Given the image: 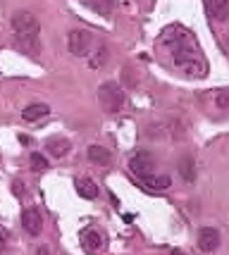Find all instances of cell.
Returning a JSON list of instances; mask_svg holds the SVG:
<instances>
[{
    "mask_svg": "<svg viewBox=\"0 0 229 255\" xmlns=\"http://www.w3.org/2000/svg\"><path fill=\"white\" fill-rule=\"evenodd\" d=\"M175 65L184 67L189 74H196V77H203V74H206L203 60H201L196 50L189 48V45H177L175 48Z\"/></svg>",
    "mask_w": 229,
    "mask_h": 255,
    "instance_id": "cell-3",
    "label": "cell"
},
{
    "mask_svg": "<svg viewBox=\"0 0 229 255\" xmlns=\"http://www.w3.org/2000/svg\"><path fill=\"white\" fill-rule=\"evenodd\" d=\"M179 174H182L186 184L196 181V162H194V157H182L179 160Z\"/></svg>",
    "mask_w": 229,
    "mask_h": 255,
    "instance_id": "cell-13",
    "label": "cell"
},
{
    "mask_svg": "<svg viewBox=\"0 0 229 255\" xmlns=\"http://www.w3.org/2000/svg\"><path fill=\"white\" fill-rule=\"evenodd\" d=\"M22 227L29 236H38L41 229H43V217H41V210L38 208H26L22 212Z\"/></svg>",
    "mask_w": 229,
    "mask_h": 255,
    "instance_id": "cell-7",
    "label": "cell"
},
{
    "mask_svg": "<svg viewBox=\"0 0 229 255\" xmlns=\"http://www.w3.org/2000/svg\"><path fill=\"white\" fill-rule=\"evenodd\" d=\"M198 248H201L203 253H213V251H218L220 248V232L218 229H213V227H203V229L198 232Z\"/></svg>",
    "mask_w": 229,
    "mask_h": 255,
    "instance_id": "cell-8",
    "label": "cell"
},
{
    "mask_svg": "<svg viewBox=\"0 0 229 255\" xmlns=\"http://www.w3.org/2000/svg\"><path fill=\"white\" fill-rule=\"evenodd\" d=\"M170 133H172V138H177V141H182V138H186V127L182 120H172L170 122Z\"/></svg>",
    "mask_w": 229,
    "mask_h": 255,
    "instance_id": "cell-18",
    "label": "cell"
},
{
    "mask_svg": "<svg viewBox=\"0 0 229 255\" xmlns=\"http://www.w3.org/2000/svg\"><path fill=\"white\" fill-rule=\"evenodd\" d=\"M172 255H186V253H184V251H175V253H172Z\"/></svg>",
    "mask_w": 229,
    "mask_h": 255,
    "instance_id": "cell-22",
    "label": "cell"
},
{
    "mask_svg": "<svg viewBox=\"0 0 229 255\" xmlns=\"http://www.w3.org/2000/svg\"><path fill=\"white\" fill-rule=\"evenodd\" d=\"M208 12L213 19L227 22L229 19V0H208Z\"/></svg>",
    "mask_w": 229,
    "mask_h": 255,
    "instance_id": "cell-9",
    "label": "cell"
},
{
    "mask_svg": "<svg viewBox=\"0 0 229 255\" xmlns=\"http://www.w3.org/2000/svg\"><path fill=\"white\" fill-rule=\"evenodd\" d=\"M98 103L108 115L120 112L122 105H124V91H122V86L117 81H105L98 89Z\"/></svg>",
    "mask_w": 229,
    "mask_h": 255,
    "instance_id": "cell-2",
    "label": "cell"
},
{
    "mask_svg": "<svg viewBox=\"0 0 229 255\" xmlns=\"http://www.w3.org/2000/svg\"><path fill=\"white\" fill-rule=\"evenodd\" d=\"M79 241H81L86 253H100V251L105 248V239H103V234H100L98 229H81Z\"/></svg>",
    "mask_w": 229,
    "mask_h": 255,
    "instance_id": "cell-5",
    "label": "cell"
},
{
    "mask_svg": "<svg viewBox=\"0 0 229 255\" xmlns=\"http://www.w3.org/2000/svg\"><path fill=\"white\" fill-rule=\"evenodd\" d=\"M110 60V50L105 43H98L96 45V50H93V55L88 60V65L93 67V69H100V67H105V62Z\"/></svg>",
    "mask_w": 229,
    "mask_h": 255,
    "instance_id": "cell-14",
    "label": "cell"
},
{
    "mask_svg": "<svg viewBox=\"0 0 229 255\" xmlns=\"http://www.w3.org/2000/svg\"><path fill=\"white\" fill-rule=\"evenodd\" d=\"M45 148H48L50 155L65 157L67 153H69V141H67V138H50V141L45 143Z\"/></svg>",
    "mask_w": 229,
    "mask_h": 255,
    "instance_id": "cell-15",
    "label": "cell"
},
{
    "mask_svg": "<svg viewBox=\"0 0 229 255\" xmlns=\"http://www.w3.org/2000/svg\"><path fill=\"white\" fill-rule=\"evenodd\" d=\"M12 31H14V38L19 41L24 50H38V33H41V24L36 19V14L29 10H19L14 12L12 17Z\"/></svg>",
    "mask_w": 229,
    "mask_h": 255,
    "instance_id": "cell-1",
    "label": "cell"
},
{
    "mask_svg": "<svg viewBox=\"0 0 229 255\" xmlns=\"http://www.w3.org/2000/svg\"><path fill=\"white\" fill-rule=\"evenodd\" d=\"M215 105H218L220 110L229 112V89L218 91V96H215Z\"/></svg>",
    "mask_w": 229,
    "mask_h": 255,
    "instance_id": "cell-20",
    "label": "cell"
},
{
    "mask_svg": "<svg viewBox=\"0 0 229 255\" xmlns=\"http://www.w3.org/2000/svg\"><path fill=\"white\" fill-rule=\"evenodd\" d=\"M36 255H50V253H48V248H43V246H41V248L36 251Z\"/></svg>",
    "mask_w": 229,
    "mask_h": 255,
    "instance_id": "cell-21",
    "label": "cell"
},
{
    "mask_svg": "<svg viewBox=\"0 0 229 255\" xmlns=\"http://www.w3.org/2000/svg\"><path fill=\"white\" fill-rule=\"evenodd\" d=\"M143 184L148 186V189L153 191H165L172 186V181H170V177H143Z\"/></svg>",
    "mask_w": 229,
    "mask_h": 255,
    "instance_id": "cell-16",
    "label": "cell"
},
{
    "mask_svg": "<svg viewBox=\"0 0 229 255\" xmlns=\"http://www.w3.org/2000/svg\"><path fill=\"white\" fill-rule=\"evenodd\" d=\"M86 155H88L91 162H96V165H100V167L110 165V160H112V157H110V150L108 148H103V145H88Z\"/></svg>",
    "mask_w": 229,
    "mask_h": 255,
    "instance_id": "cell-12",
    "label": "cell"
},
{
    "mask_svg": "<svg viewBox=\"0 0 229 255\" xmlns=\"http://www.w3.org/2000/svg\"><path fill=\"white\" fill-rule=\"evenodd\" d=\"M50 112V108L45 105V103H31V105H26L22 110V120L24 122H36V120H41Z\"/></svg>",
    "mask_w": 229,
    "mask_h": 255,
    "instance_id": "cell-10",
    "label": "cell"
},
{
    "mask_svg": "<svg viewBox=\"0 0 229 255\" xmlns=\"http://www.w3.org/2000/svg\"><path fill=\"white\" fill-rule=\"evenodd\" d=\"M29 162H31V169H36V172H43V169H48V157L41 155V153H31Z\"/></svg>",
    "mask_w": 229,
    "mask_h": 255,
    "instance_id": "cell-19",
    "label": "cell"
},
{
    "mask_svg": "<svg viewBox=\"0 0 229 255\" xmlns=\"http://www.w3.org/2000/svg\"><path fill=\"white\" fill-rule=\"evenodd\" d=\"M76 193L81 196V198H86V200H93V198H98V184L93 181V179H79L76 181Z\"/></svg>",
    "mask_w": 229,
    "mask_h": 255,
    "instance_id": "cell-11",
    "label": "cell"
},
{
    "mask_svg": "<svg viewBox=\"0 0 229 255\" xmlns=\"http://www.w3.org/2000/svg\"><path fill=\"white\" fill-rule=\"evenodd\" d=\"M88 7L103 14V17H110L112 14V0H88Z\"/></svg>",
    "mask_w": 229,
    "mask_h": 255,
    "instance_id": "cell-17",
    "label": "cell"
},
{
    "mask_svg": "<svg viewBox=\"0 0 229 255\" xmlns=\"http://www.w3.org/2000/svg\"><path fill=\"white\" fill-rule=\"evenodd\" d=\"M153 167H155V157L148 150H141V153H136L129 160V169L136 177H148V172H151Z\"/></svg>",
    "mask_w": 229,
    "mask_h": 255,
    "instance_id": "cell-6",
    "label": "cell"
},
{
    "mask_svg": "<svg viewBox=\"0 0 229 255\" xmlns=\"http://www.w3.org/2000/svg\"><path fill=\"white\" fill-rule=\"evenodd\" d=\"M67 45H69V53L76 57H86L91 45H93V36L86 29H72L67 36Z\"/></svg>",
    "mask_w": 229,
    "mask_h": 255,
    "instance_id": "cell-4",
    "label": "cell"
}]
</instances>
